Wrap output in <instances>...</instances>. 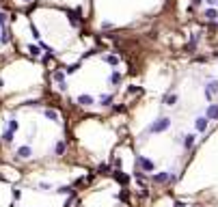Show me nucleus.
Returning a JSON list of instances; mask_svg holds the SVG:
<instances>
[{"mask_svg":"<svg viewBox=\"0 0 218 207\" xmlns=\"http://www.w3.org/2000/svg\"><path fill=\"white\" fill-rule=\"evenodd\" d=\"M207 117H209V119H216V117H218V108H216V106H212V108L207 110Z\"/></svg>","mask_w":218,"mask_h":207,"instance_id":"1","label":"nucleus"},{"mask_svg":"<svg viewBox=\"0 0 218 207\" xmlns=\"http://www.w3.org/2000/svg\"><path fill=\"white\" fill-rule=\"evenodd\" d=\"M205 125H207L205 119H199V121H197V127H199V129H205Z\"/></svg>","mask_w":218,"mask_h":207,"instance_id":"2","label":"nucleus"},{"mask_svg":"<svg viewBox=\"0 0 218 207\" xmlns=\"http://www.w3.org/2000/svg\"><path fill=\"white\" fill-rule=\"evenodd\" d=\"M207 19H216V11H207Z\"/></svg>","mask_w":218,"mask_h":207,"instance_id":"3","label":"nucleus"}]
</instances>
